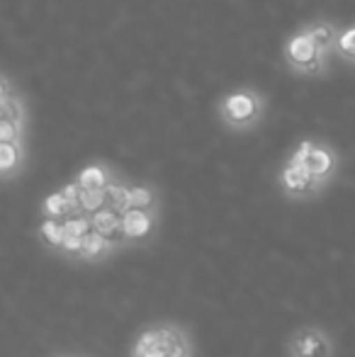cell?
I'll list each match as a JSON object with an SVG mask.
<instances>
[{
	"label": "cell",
	"instance_id": "cell-1",
	"mask_svg": "<svg viewBox=\"0 0 355 357\" xmlns=\"http://www.w3.org/2000/svg\"><path fill=\"white\" fill-rule=\"evenodd\" d=\"M129 357H195L192 333L176 319H156L139 331Z\"/></svg>",
	"mask_w": 355,
	"mask_h": 357
},
{
	"label": "cell",
	"instance_id": "cell-2",
	"mask_svg": "<svg viewBox=\"0 0 355 357\" xmlns=\"http://www.w3.org/2000/svg\"><path fill=\"white\" fill-rule=\"evenodd\" d=\"M287 357H336V340L322 326H299L287 338Z\"/></svg>",
	"mask_w": 355,
	"mask_h": 357
},
{
	"label": "cell",
	"instance_id": "cell-3",
	"mask_svg": "<svg viewBox=\"0 0 355 357\" xmlns=\"http://www.w3.org/2000/svg\"><path fill=\"white\" fill-rule=\"evenodd\" d=\"M280 185H282L285 195L292 199H309L319 195L322 183L309 173V168L299 160H289L280 173Z\"/></svg>",
	"mask_w": 355,
	"mask_h": 357
},
{
	"label": "cell",
	"instance_id": "cell-4",
	"mask_svg": "<svg viewBox=\"0 0 355 357\" xmlns=\"http://www.w3.org/2000/svg\"><path fill=\"white\" fill-rule=\"evenodd\" d=\"M222 114L229 124H234V127H246V124L256 122L258 114H261V100H258L253 93L239 90V93H232L224 98Z\"/></svg>",
	"mask_w": 355,
	"mask_h": 357
},
{
	"label": "cell",
	"instance_id": "cell-5",
	"mask_svg": "<svg viewBox=\"0 0 355 357\" xmlns=\"http://www.w3.org/2000/svg\"><path fill=\"white\" fill-rule=\"evenodd\" d=\"M156 212L151 209H139L129 207L122 214V231H124V245H137L144 243L153 236L156 231Z\"/></svg>",
	"mask_w": 355,
	"mask_h": 357
},
{
	"label": "cell",
	"instance_id": "cell-6",
	"mask_svg": "<svg viewBox=\"0 0 355 357\" xmlns=\"http://www.w3.org/2000/svg\"><path fill=\"white\" fill-rule=\"evenodd\" d=\"M319 44L314 42L312 34H297V37L289 39L287 44V59L294 63L297 68H302V71L307 73H319V68H322V63H319Z\"/></svg>",
	"mask_w": 355,
	"mask_h": 357
},
{
	"label": "cell",
	"instance_id": "cell-7",
	"mask_svg": "<svg viewBox=\"0 0 355 357\" xmlns=\"http://www.w3.org/2000/svg\"><path fill=\"white\" fill-rule=\"evenodd\" d=\"M119 245H114L107 236H103L98 229H90L83 238V250L81 258H78V265H100L107 263L114 253H117Z\"/></svg>",
	"mask_w": 355,
	"mask_h": 357
},
{
	"label": "cell",
	"instance_id": "cell-8",
	"mask_svg": "<svg viewBox=\"0 0 355 357\" xmlns=\"http://www.w3.org/2000/svg\"><path fill=\"white\" fill-rule=\"evenodd\" d=\"M93 219V229H98L103 236H107L114 245L122 248L124 245V231H122V214L112 207H103L95 214H90Z\"/></svg>",
	"mask_w": 355,
	"mask_h": 357
},
{
	"label": "cell",
	"instance_id": "cell-9",
	"mask_svg": "<svg viewBox=\"0 0 355 357\" xmlns=\"http://www.w3.org/2000/svg\"><path fill=\"white\" fill-rule=\"evenodd\" d=\"M302 163L307 165L309 173H312L322 185L326 183V180L331 178L333 173H336V155H333L328 149H324V146H317V144H314V149L309 151V155L302 160Z\"/></svg>",
	"mask_w": 355,
	"mask_h": 357
},
{
	"label": "cell",
	"instance_id": "cell-10",
	"mask_svg": "<svg viewBox=\"0 0 355 357\" xmlns=\"http://www.w3.org/2000/svg\"><path fill=\"white\" fill-rule=\"evenodd\" d=\"M63 236H66V229H63V219H52V216H44V221L39 224V238L47 248L52 250H61Z\"/></svg>",
	"mask_w": 355,
	"mask_h": 357
},
{
	"label": "cell",
	"instance_id": "cell-11",
	"mask_svg": "<svg viewBox=\"0 0 355 357\" xmlns=\"http://www.w3.org/2000/svg\"><path fill=\"white\" fill-rule=\"evenodd\" d=\"M112 183L109 180V173L103 168V165H88L78 173V185L83 190H105L107 185Z\"/></svg>",
	"mask_w": 355,
	"mask_h": 357
},
{
	"label": "cell",
	"instance_id": "cell-12",
	"mask_svg": "<svg viewBox=\"0 0 355 357\" xmlns=\"http://www.w3.org/2000/svg\"><path fill=\"white\" fill-rule=\"evenodd\" d=\"M105 195H107V207L117 209L119 214H124L129 207H132V188L122 183H109L105 188Z\"/></svg>",
	"mask_w": 355,
	"mask_h": 357
},
{
	"label": "cell",
	"instance_id": "cell-13",
	"mask_svg": "<svg viewBox=\"0 0 355 357\" xmlns=\"http://www.w3.org/2000/svg\"><path fill=\"white\" fill-rule=\"evenodd\" d=\"M20 155H22V151H20V146L15 142L0 144V170H3L5 178H10L13 170L20 165Z\"/></svg>",
	"mask_w": 355,
	"mask_h": 357
},
{
	"label": "cell",
	"instance_id": "cell-14",
	"mask_svg": "<svg viewBox=\"0 0 355 357\" xmlns=\"http://www.w3.org/2000/svg\"><path fill=\"white\" fill-rule=\"evenodd\" d=\"M42 212L44 216H52V219H66V216H71V207H68L66 197L61 192H52L44 199Z\"/></svg>",
	"mask_w": 355,
	"mask_h": 357
},
{
	"label": "cell",
	"instance_id": "cell-15",
	"mask_svg": "<svg viewBox=\"0 0 355 357\" xmlns=\"http://www.w3.org/2000/svg\"><path fill=\"white\" fill-rule=\"evenodd\" d=\"M103 207H107V195H105V190H83L81 188V212L83 214H95Z\"/></svg>",
	"mask_w": 355,
	"mask_h": 357
},
{
	"label": "cell",
	"instance_id": "cell-16",
	"mask_svg": "<svg viewBox=\"0 0 355 357\" xmlns=\"http://www.w3.org/2000/svg\"><path fill=\"white\" fill-rule=\"evenodd\" d=\"M132 207L158 212V207H156V192H153L151 188H146V185H134V188H132Z\"/></svg>",
	"mask_w": 355,
	"mask_h": 357
},
{
	"label": "cell",
	"instance_id": "cell-17",
	"mask_svg": "<svg viewBox=\"0 0 355 357\" xmlns=\"http://www.w3.org/2000/svg\"><path fill=\"white\" fill-rule=\"evenodd\" d=\"M15 139H20V122H15V119H10V117H3L0 119V144L15 142Z\"/></svg>",
	"mask_w": 355,
	"mask_h": 357
},
{
	"label": "cell",
	"instance_id": "cell-18",
	"mask_svg": "<svg viewBox=\"0 0 355 357\" xmlns=\"http://www.w3.org/2000/svg\"><path fill=\"white\" fill-rule=\"evenodd\" d=\"M314 37V42L319 44V49H326V47H331V42H333V29L328 27V24H317V27L309 32Z\"/></svg>",
	"mask_w": 355,
	"mask_h": 357
},
{
	"label": "cell",
	"instance_id": "cell-19",
	"mask_svg": "<svg viewBox=\"0 0 355 357\" xmlns=\"http://www.w3.org/2000/svg\"><path fill=\"white\" fill-rule=\"evenodd\" d=\"M336 44L346 56H355V27L348 29V32H343Z\"/></svg>",
	"mask_w": 355,
	"mask_h": 357
},
{
	"label": "cell",
	"instance_id": "cell-20",
	"mask_svg": "<svg viewBox=\"0 0 355 357\" xmlns=\"http://www.w3.org/2000/svg\"><path fill=\"white\" fill-rule=\"evenodd\" d=\"M3 117L22 122V109H20V105H15V100L10 95H3Z\"/></svg>",
	"mask_w": 355,
	"mask_h": 357
}]
</instances>
